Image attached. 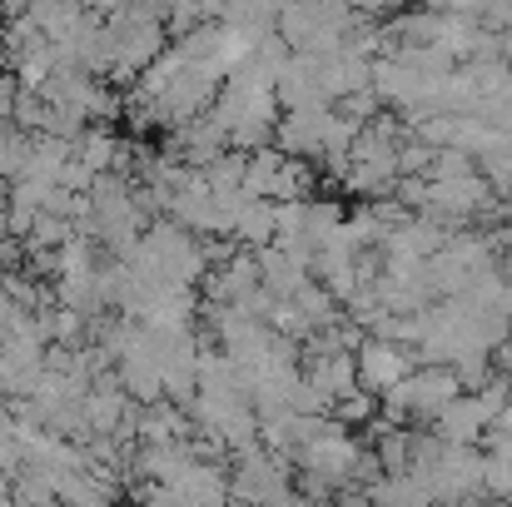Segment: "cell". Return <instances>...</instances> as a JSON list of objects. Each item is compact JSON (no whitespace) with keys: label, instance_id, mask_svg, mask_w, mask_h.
<instances>
[{"label":"cell","instance_id":"cell-1","mask_svg":"<svg viewBox=\"0 0 512 507\" xmlns=\"http://www.w3.org/2000/svg\"><path fill=\"white\" fill-rule=\"evenodd\" d=\"M15 100H20L15 80H10V75H0V120H10V115H15Z\"/></svg>","mask_w":512,"mask_h":507}]
</instances>
